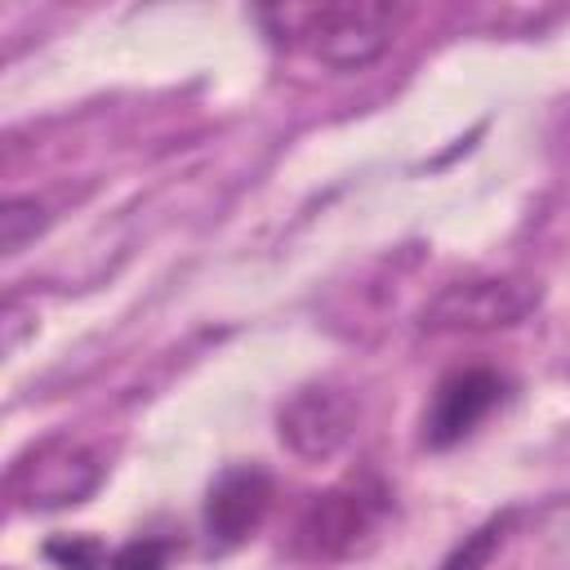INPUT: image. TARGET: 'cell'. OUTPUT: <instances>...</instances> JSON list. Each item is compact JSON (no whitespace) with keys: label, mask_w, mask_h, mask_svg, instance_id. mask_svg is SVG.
<instances>
[{"label":"cell","mask_w":570,"mask_h":570,"mask_svg":"<svg viewBox=\"0 0 570 570\" xmlns=\"http://www.w3.org/2000/svg\"><path fill=\"white\" fill-rule=\"evenodd\" d=\"M543 289L530 276H468L441 285L423 312L419 325L428 334H490L512 330L539 307Z\"/></svg>","instance_id":"obj_4"},{"label":"cell","mask_w":570,"mask_h":570,"mask_svg":"<svg viewBox=\"0 0 570 570\" xmlns=\"http://www.w3.org/2000/svg\"><path fill=\"white\" fill-rule=\"evenodd\" d=\"M499 396H503V379L490 365H468L445 374L423 410V445L432 450L459 445L499 405Z\"/></svg>","instance_id":"obj_7"},{"label":"cell","mask_w":570,"mask_h":570,"mask_svg":"<svg viewBox=\"0 0 570 570\" xmlns=\"http://www.w3.org/2000/svg\"><path fill=\"white\" fill-rule=\"evenodd\" d=\"M49 227V214L36 196H9L0 205V249L4 254H18L27 240H36L40 232Z\"/></svg>","instance_id":"obj_8"},{"label":"cell","mask_w":570,"mask_h":570,"mask_svg":"<svg viewBox=\"0 0 570 570\" xmlns=\"http://www.w3.org/2000/svg\"><path fill=\"white\" fill-rule=\"evenodd\" d=\"M356 419H361V401L347 383L338 379H312V383H298L281 410H276V436L281 445L303 459V463H325L334 459L352 432H356Z\"/></svg>","instance_id":"obj_5"},{"label":"cell","mask_w":570,"mask_h":570,"mask_svg":"<svg viewBox=\"0 0 570 570\" xmlns=\"http://www.w3.org/2000/svg\"><path fill=\"white\" fill-rule=\"evenodd\" d=\"M107 476V463L98 459V450H89L76 436H40L36 445H27L13 463H9V499L22 512H58V508H76L85 503Z\"/></svg>","instance_id":"obj_3"},{"label":"cell","mask_w":570,"mask_h":570,"mask_svg":"<svg viewBox=\"0 0 570 570\" xmlns=\"http://www.w3.org/2000/svg\"><path fill=\"white\" fill-rule=\"evenodd\" d=\"M276 485L258 463H232L214 476L205 494V539L214 552L240 548L272 512Z\"/></svg>","instance_id":"obj_6"},{"label":"cell","mask_w":570,"mask_h":570,"mask_svg":"<svg viewBox=\"0 0 570 570\" xmlns=\"http://www.w3.org/2000/svg\"><path fill=\"white\" fill-rule=\"evenodd\" d=\"M45 557L58 570H107V557L111 552L94 534H58V539L45 543Z\"/></svg>","instance_id":"obj_9"},{"label":"cell","mask_w":570,"mask_h":570,"mask_svg":"<svg viewBox=\"0 0 570 570\" xmlns=\"http://www.w3.org/2000/svg\"><path fill=\"white\" fill-rule=\"evenodd\" d=\"M503 534H508V517L485 521L481 530L463 534V543L441 561V570H485V561L494 557V548L503 543Z\"/></svg>","instance_id":"obj_10"},{"label":"cell","mask_w":570,"mask_h":570,"mask_svg":"<svg viewBox=\"0 0 570 570\" xmlns=\"http://www.w3.org/2000/svg\"><path fill=\"white\" fill-rule=\"evenodd\" d=\"M169 543L165 539H129L107 557V570H165Z\"/></svg>","instance_id":"obj_11"},{"label":"cell","mask_w":570,"mask_h":570,"mask_svg":"<svg viewBox=\"0 0 570 570\" xmlns=\"http://www.w3.org/2000/svg\"><path fill=\"white\" fill-rule=\"evenodd\" d=\"M267 36L303 45L321 67L361 71L387 53L401 9L387 0H334V4H272L258 9Z\"/></svg>","instance_id":"obj_1"},{"label":"cell","mask_w":570,"mask_h":570,"mask_svg":"<svg viewBox=\"0 0 570 570\" xmlns=\"http://www.w3.org/2000/svg\"><path fill=\"white\" fill-rule=\"evenodd\" d=\"M387 490L374 476H352L338 481L321 494H312L289 530V552L312 566L347 561L374 548L383 521H387Z\"/></svg>","instance_id":"obj_2"}]
</instances>
